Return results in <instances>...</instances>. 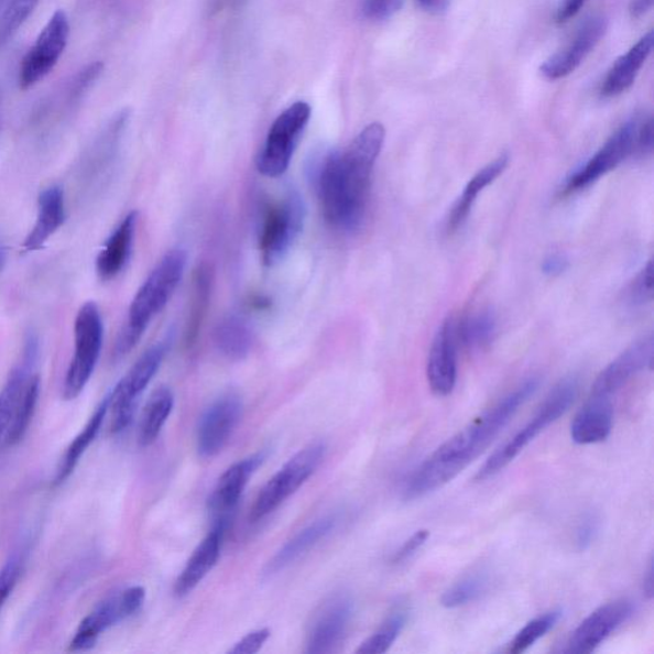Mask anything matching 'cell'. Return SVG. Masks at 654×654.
<instances>
[{
    "label": "cell",
    "mask_w": 654,
    "mask_h": 654,
    "mask_svg": "<svg viewBox=\"0 0 654 654\" xmlns=\"http://www.w3.org/2000/svg\"><path fill=\"white\" fill-rule=\"evenodd\" d=\"M103 325L100 309L94 302L79 308L75 321V356L63 385V397L74 401L92 377L102 348Z\"/></svg>",
    "instance_id": "5b68a950"
},
{
    "label": "cell",
    "mask_w": 654,
    "mask_h": 654,
    "mask_svg": "<svg viewBox=\"0 0 654 654\" xmlns=\"http://www.w3.org/2000/svg\"><path fill=\"white\" fill-rule=\"evenodd\" d=\"M37 357L39 340L35 335H29L25 346H23L21 361L14 367L2 392H0V442H3L23 390H25L28 381L34 374Z\"/></svg>",
    "instance_id": "d6986e66"
},
{
    "label": "cell",
    "mask_w": 654,
    "mask_h": 654,
    "mask_svg": "<svg viewBox=\"0 0 654 654\" xmlns=\"http://www.w3.org/2000/svg\"><path fill=\"white\" fill-rule=\"evenodd\" d=\"M458 340L456 318L449 317L436 333L427 361V381L437 396H448L457 384Z\"/></svg>",
    "instance_id": "9a60e30c"
},
{
    "label": "cell",
    "mask_w": 654,
    "mask_h": 654,
    "mask_svg": "<svg viewBox=\"0 0 654 654\" xmlns=\"http://www.w3.org/2000/svg\"><path fill=\"white\" fill-rule=\"evenodd\" d=\"M353 602L347 596H337L327 601L317 612L307 636V652L327 654L338 650L345 641Z\"/></svg>",
    "instance_id": "2e32d148"
},
{
    "label": "cell",
    "mask_w": 654,
    "mask_h": 654,
    "mask_svg": "<svg viewBox=\"0 0 654 654\" xmlns=\"http://www.w3.org/2000/svg\"><path fill=\"white\" fill-rule=\"evenodd\" d=\"M39 0H11L0 22V40H6L22 26L33 13Z\"/></svg>",
    "instance_id": "8d00e7d4"
},
{
    "label": "cell",
    "mask_w": 654,
    "mask_h": 654,
    "mask_svg": "<svg viewBox=\"0 0 654 654\" xmlns=\"http://www.w3.org/2000/svg\"><path fill=\"white\" fill-rule=\"evenodd\" d=\"M69 37L67 14L57 11L36 39V43L25 55L20 68V89L29 90L51 74L65 52Z\"/></svg>",
    "instance_id": "8fae6325"
},
{
    "label": "cell",
    "mask_w": 654,
    "mask_h": 654,
    "mask_svg": "<svg viewBox=\"0 0 654 654\" xmlns=\"http://www.w3.org/2000/svg\"><path fill=\"white\" fill-rule=\"evenodd\" d=\"M226 525L217 524L215 528L207 534L206 538L197 546L193 556L189 557L185 569L182 570L177 581H175L174 592L178 597H185L201 584L203 579L217 565L220 556L222 536H225Z\"/></svg>",
    "instance_id": "603a6c76"
},
{
    "label": "cell",
    "mask_w": 654,
    "mask_h": 654,
    "mask_svg": "<svg viewBox=\"0 0 654 654\" xmlns=\"http://www.w3.org/2000/svg\"><path fill=\"white\" fill-rule=\"evenodd\" d=\"M613 425L612 399L589 396L570 427L571 440L578 445L602 443L611 434Z\"/></svg>",
    "instance_id": "7402d4cb"
},
{
    "label": "cell",
    "mask_w": 654,
    "mask_h": 654,
    "mask_svg": "<svg viewBox=\"0 0 654 654\" xmlns=\"http://www.w3.org/2000/svg\"><path fill=\"white\" fill-rule=\"evenodd\" d=\"M456 334L459 348L482 349L493 340L497 320L490 310H480L456 320Z\"/></svg>",
    "instance_id": "4dcf8cb0"
},
{
    "label": "cell",
    "mask_w": 654,
    "mask_h": 654,
    "mask_svg": "<svg viewBox=\"0 0 654 654\" xmlns=\"http://www.w3.org/2000/svg\"><path fill=\"white\" fill-rule=\"evenodd\" d=\"M109 411V395L98 406L97 411L94 412L89 422H87L85 428L79 433L74 442L68 446L65 457L59 462L57 475L54 478V486H59L67 480V478L74 473L79 459L84 456L85 451L89 449V446L97 438L101 428L103 419H106Z\"/></svg>",
    "instance_id": "83f0119b"
},
{
    "label": "cell",
    "mask_w": 654,
    "mask_h": 654,
    "mask_svg": "<svg viewBox=\"0 0 654 654\" xmlns=\"http://www.w3.org/2000/svg\"><path fill=\"white\" fill-rule=\"evenodd\" d=\"M586 3L587 0H562V4L557 8L556 21L565 23L576 18Z\"/></svg>",
    "instance_id": "bcb514c9"
},
{
    "label": "cell",
    "mask_w": 654,
    "mask_h": 654,
    "mask_svg": "<svg viewBox=\"0 0 654 654\" xmlns=\"http://www.w3.org/2000/svg\"><path fill=\"white\" fill-rule=\"evenodd\" d=\"M569 268V260L563 253H552L542 262V271L548 276H558Z\"/></svg>",
    "instance_id": "f6af8a7d"
},
{
    "label": "cell",
    "mask_w": 654,
    "mask_h": 654,
    "mask_svg": "<svg viewBox=\"0 0 654 654\" xmlns=\"http://www.w3.org/2000/svg\"><path fill=\"white\" fill-rule=\"evenodd\" d=\"M7 263V249L3 246H0V273H2Z\"/></svg>",
    "instance_id": "816d5d0a"
},
{
    "label": "cell",
    "mask_w": 654,
    "mask_h": 654,
    "mask_svg": "<svg viewBox=\"0 0 654 654\" xmlns=\"http://www.w3.org/2000/svg\"><path fill=\"white\" fill-rule=\"evenodd\" d=\"M270 637L269 629H260L249 635L242 637L241 641L235 644V647L229 651L231 654H253L262 648Z\"/></svg>",
    "instance_id": "7bdbcfd3"
},
{
    "label": "cell",
    "mask_w": 654,
    "mask_h": 654,
    "mask_svg": "<svg viewBox=\"0 0 654 654\" xmlns=\"http://www.w3.org/2000/svg\"><path fill=\"white\" fill-rule=\"evenodd\" d=\"M241 0H212L211 8L212 11L219 12L226 10L228 7L237 6Z\"/></svg>",
    "instance_id": "f907efd6"
},
{
    "label": "cell",
    "mask_w": 654,
    "mask_h": 654,
    "mask_svg": "<svg viewBox=\"0 0 654 654\" xmlns=\"http://www.w3.org/2000/svg\"><path fill=\"white\" fill-rule=\"evenodd\" d=\"M643 590L644 595L652 600L654 595V570L652 560L648 564L647 571L644 573Z\"/></svg>",
    "instance_id": "681fc988"
},
{
    "label": "cell",
    "mask_w": 654,
    "mask_h": 654,
    "mask_svg": "<svg viewBox=\"0 0 654 654\" xmlns=\"http://www.w3.org/2000/svg\"><path fill=\"white\" fill-rule=\"evenodd\" d=\"M167 350V341L157 342L143 353L129 373L118 382L109 394L111 410L110 429L113 434L122 433L131 425L139 397L154 379Z\"/></svg>",
    "instance_id": "30bf717a"
},
{
    "label": "cell",
    "mask_w": 654,
    "mask_h": 654,
    "mask_svg": "<svg viewBox=\"0 0 654 654\" xmlns=\"http://www.w3.org/2000/svg\"><path fill=\"white\" fill-rule=\"evenodd\" d=\"M39 395L40 378L34 373L28 381L25 390H23L18 408H15L13 414L11 425L8 427L3 437V445L7 446V448H12V446L20 444L22 438L25 437L36 411Z\"/></svg>",
    "instance_id": "1f68e13d"
},
{
    "label": "cell",
    "mask_w": 654,
    "mask_h": 654,
    "mask_svg": "<svg viewBox=\"0 0 654 654\" xmlns=\"http://www.w3.org/2000/svg\"><path fill=\"white\" fill-rule=\"evenodd\" d=\"M606 30H608V21L600 15L586 20L570 43L541 66V74L552 81L571 75L601 42Z\"/></svg>",
    "instance_id": "e0dca14e"
},
{
    "label": "cell",
    "mask_w": 654,
    "mask_h": 654,
    "mask_svg": "<svg viewBox=\"0 0 654 654\" xmlns=\"http://www.w3.org/2000/svg\"><path fill=\"white\" fill-rule=\"evenodd\" d=\"M490 579L483 571L470 573L446 589L442 597L445 609H458L478 600L488 590Z\"/></svg>",
    "instance_id": "e575fe53"
},
{
    "label": "cell",
    "mask_w": 654,
    "mask_h": 654,
    "mask_svg": "<svg viewBox=\"0 0 654 654\" xmlns=\"http://www.w3.org/2000/svg\"><path fill=\"white\" fill-rule=\"evenodd\" d=\"M146 590L135 586L108 598L79 624L70 642L72 651H87L94 647L98 637L108 629L134 615L145 602Z\"/></svg>",
    "instance_id": "7c38bea8"
},
{
    "label": "cell",
    "mask_w": 654,
    "mask_h": 654,
    "mask_svg": "<svg viewBox=\"0 0 654 654\" xmlns=\"http://www.w3.org/2000/svg\"><path fill=\"white\" fill-rule=\"evenodd\" d=\"M654 44L653 31L645 34L640 42L613 63L608 76L603 79L601 92L606 98L618 97V95L625 92L635 83L640 70L647 62Z\"/></svg>",
    "instance_id": "cb8c5ba5"
},
{
    "label": "cell",
    "mask_w": 654,
    "mask_h": 654,
    "mask_svg": "<svg viewBox=\"0 0 654 654\" xmlns=\"http://www.w3.org/2000/svg\"><path fill=\"white\" fill-rule=\"evenodd\" d=\"M305 217V204L297 193H290L266 207L260 231L261 260L266 266H274L288 253L303 229Z\"/></svg>",
    "instance_id": "52a82bcc"
},
{
    "label": "cell",
    "mask_w": 654,
    "mask_h": 654,
    "mask_svg": "<svg viewBox=\"0 0 654 654\" xmlns=\"http://www.w3.org/2000/svg\"><path fill=\"white\" fill-rule=\"evenodd\" d=\"M173 406L174 396L171 389L163 386L150 396L145 410H143L139 427V443L141 446H150L155 443L171 416Z\"/></svg>",
    "instance_id": "f1b7e54d"
},
{
    "label": "cell",
    "mask_w": 654,
    "mask_h": 654,
    "mask_svg": "<svg viewBox=\"0 0 654 654\" xmlns=\"http://www.w3.org/2000/svg\"><path fill=\"white\" fill-rule=\"evenodd\" d=\"M563 612L554 610L545 615L533 619L517 633L509 644V653L520 654L528 651L533 644H536L541 637H544L562 619Z\"/></svg>",
    "instance_id": "d590c367"
},
{
    "label": "cell",
    "mask_w": 654,
    "mask_h": 654,
    "mask_svg": "<svg viewBox=\"0 0 654 654\" xmlns=\"http://www.w3.org/2000/svg\"><path fill=\"white\" fill-rule=\"evenodd\" d=\"M654 341L652 335L637 340L621 353L597 378L590 396L611 399L624 388L636 373L652 367Z\"/></svg>",
    "instance_id": "ac0fdd59"
},
{
    "label": "cell",
    "mask_w": 654,
    "mask_h": 654,
    "mask_svg": "<svg viewBox=\"0 0 654 654\" xmlns=\"http://www.w3.org/2000/svg\"><path fill=\"white\" fill-rule=\"evenodd\" d=\"M262 456H253L249 459L238 461L220 477L217 488L214 489L209 499V508L215 515L220 516L218 524L227 525V516L233 512L241 499L242 493L249 483L254 470L259 468Z\"/></svg>",
    "instance_id": "ffe728a7"
},
{
    "label": "cell",
    "mask_w": 654,
    "mask_h": 654,
    "mask_svg": "<svg viewBox=\"0 0 654 654\" xmlns=\"http://www.w3.org/2000/svg\"><path fill=\"white\" fill-rule=\"evenodd\" d=\"M138 222L139 214L130 212L103 244L97 259V273L101 281L108 282L117 277L129 263Z\"/></svg>",
    "instance_id": "44dd1931"
},
{
    "label": "cell",
    "mask_w": 654,
    "mask_h": 654,
    "mask_svg": "<svg viewBox=\"0 0 654 654\" xmlns=\"http://www.w3.org/2000/svg\"><path fill=\"white\" fill-rule=\"evenodd\" d=\"M626 298L632 306L647 305L653 298V262L650 261L630 283Z\"/></svg>",
    "instance_id": "74e56055"
},
{
    "label": "cell",
    "mask_w": 654,
    "mask_h": 654,
    "mask_svg": "<svg viewBox=\"0 0 654 654\" xmlns=\"http://www.w3.org/2000/svg\"><path fill=\"white\" fill-rule=\"evenodd\" d=\"M242 397L236 393L221 395L199 419L197 449L205 458L217 456L233 435L242 418Z\"/></svg>",
    "instance_id": "4fadbf2b"
},
{
    "label": "cell",
    "mask_w": 654,
    "mask_h": 654,
    "mask_svg": "<svg viewBox=\"0 0 654 654\" xmlns=\"http://www.w3.org/2000/svg\"><path fill=\"white\" fill-rule=\"evenodd\" d=\"M418 3L425 8V10L434 13H443L448 10L449 0H418Z\"/></svg>",
    "instance_id": "c3c4849f"
},
{
    "label": "cell",
    "mask_w": 654,
    "mask_h": 654,
    "mask_svg": "<svg viewBox=\"0 0 654 654\" xmlns=\"http://www.w3.org/2000/svg\"><path fill=\"white\" fill-rule=\"evenodd\" d=\"M404 0H363L362 12L366 19L384 21L402 10Z\"/></svg>",
    "instance_id": "ab89813d"
},
{
    "label": "cell",
    "mask_w": 654,
    "mask_h": 654,
    "mask_svg": "<svg viewBox=\"0 0 654 654\" xmlns=\"http://www.w3.org/2000/svg\"><path fill=\"white\" fill-rule=\"evenodd\" d=\"M252 341V331L241 317L229 316L215 330V345L230 360L249 356Z\"/></svg>",
    "instance_id": "f546056e"
},
{
    "label": "cell",
    "mask_w": 654,
    "mask_h": 654,
    "mask_svg": "<svg viewBox=\"0 0 654 654\" xmlns=\"http://www.w3.org/2000/svg\"><path fill=\"white\" fill-rule=\"evenodd\" d=\"M212 276L209 266H199L195 275L193 306L186 329V345L193 346L204 323L207 307H209Z\"/></svg>",
    "instance_id": "d6a6232c"
},
{
    "label": "cell",
    "mask_w": 654,
    "mask_h": 654,
    "mask_svg": "<svg viewBox=\"0 0 654 654\" xmlns=\"http://www.w3.org/2000/svg\"><path fill=\"white\" fill-rule=\"evenodd\" d=\"M103 70L101 62H95L92 65L87 66L84 70L79 72L76 77L74 86H72V98H79L84 95L95 81L100 77Z\"/></svg>",
    "instance_id": "b9f144b4"
},
{
    "label": "cell",
    "mask_w": 654,
    "mask_h": 654,
    "mask_svg": "<svg viewBox=\"0 0 654 654\" xmlns=\"http://www.w3.org/2000/svg\"><path fill=\"white\" fill-rule=\"evenodd\" d=\"M310 118L305 101L293 103L275 119L257 159L258 170L265 177L277 178L288 171L295 149Z\"/></svg>",
    "instance_id": "8992f818"
},
{
    "label": "cell",
    "mask_w": 654,
    "mask_h": 654,
    "mask_svg": "<svg viewBox=\"0 0 654 654\" xmlns=\"http://www.w3.org/2000/svg\"><path fill=\"white\" fill-rule=\"evenodd\" d=\"M429 538V532L427 530H419L413 534V536L406 539L401 548L393 556L394 564H402L413 555H416L418 549L424 546Z\"/></svg>",
    "instance_id": "ee69618b"
},
{
    "label": "cell",
    "mask_w": 654,
    "mask_h": 654,
    "mask_svg": "<svg viewBox=\"0 0 654 654\" xmlns=\"http://www.w3.org/2000/svg\"><path fill=\"white\" fill-rule=\"evenodd\" d=\"M325 451L323 443H315L295 454L259 493L251 510L252 522L262 521L290 499L320 467Z\"/></svg>",
    "instance_id": "ba28073f"
},
{
    "label": "cell",
    "mask_w": 654,
    "mask_h": 654,
    "mask_svg": "<svg viewBox=\"0 0 654 654\" xmlns=\"http://www.w3.org/2000/svg\"><path fill=\"white\" fill-rule=\"evenodd\" d=\"M335 525H337V517L325 516L323 520H318L314 524L308 525L307 528L301 531L297 536L286 542L283 548L279 549L273 560L268 565V574L282 570L285 566H288L302 555H305L308 549L317 545L327 534H330Z\"/></svg>",
    "instance_id": "4316f807"
},
{
    "label": "cell",
    "mask_w": 654,
    "mask_h": 654,
    "mask_svg": "<svg viewBox=\"0 0 654 654\" xmlns=\"http://www.w3.org/2000/svg\"><path fill=\"white\" fill-rule=\"evenodd\" d=\"M652 7L653 0H630L629 12L633 19H641L652 10Z\"/></svg>",
    "instance_id": "7dc6e473"
},
{
    "label": "cell",
    "mask_w": 654,
    "mask_h": 654,
    "mask_svg": "<svg viewBox=\"0 0 654 654\" xmlns=\"http://www.w3.org/2000/svg\"><path fill=\"white\" fill-rule=\"evenodd\" d=\"M538 386L537 378L525 380L430 454L405 481L404 499L425 498L453 481L489 448L517 411L537 392Z\"/></svg>",
    "instance_id": "7a4b0ae2"
},
{
    "label": "cell",
    "mask_w": 654,
    "mask_h": 654,
    "mask_svg": "<svg viewBox=\"0 0 654 654\" xmlns=\"http://www.w3.org/2000/svg\"><path fill=\"white\" fill-rule=\"evenodd\" d=\"M385 142V129L372 123L342 151L327 154L316 171L324 218L341 231L362 226L369 206L374 164Z\"/></svg>",
    "instance_id": "6da1fadb"
},
{
    "label": "cell",
    "mask_w": 654,
    "mask_h": 654,
    "mask_svg": "<svg viewBox=\"0 0 654 654\" xmlns=\"http://www.w3.org/2000/svg\"><path fill=\"white\" fill-rule=\"evenodd\" d=\"M598 532H600V520L595 514H586L576 531V546L579 552H586L595 544Z\"/></svg>",
    "instance_id": "60d3db41"
},
{
    "label": "cell",
    "mask_w": 654,
    "mask_h": 654,
    "mask_svg": "<svg viewBox=\"0 0 654 654\" xmlns=\"http://www.w3.org/2000/svg\"><path fill=\"white\" fill-rule=\"evenodd\" d=\"M37 218L33 230L23 243L25 252H33L47 242L66 220L65 195L58 186L43 190L39 197Z\"/></svg>",
    "instance_id": "d4e9b609"
},
{
    "label": "cell",
    "mask_w": 654,
    "mask_h": 654,
    "mask_svg": "<svg viewBox=\"0 0 654 654\" xmlns=\"http://www.w3.org/2000/svg\"><path fill=\"white\" fill-rule=\"evenodd\" d=\"M641 122L642 117H635L622 124L584 166L566 179L563 193L576 194L615 170L628 157L640 155Z\"/></svg>",
    "instance_id": "9c48e42d"
},
{
    "label": "cell",
    "mask_w": 654,
    "mask_h": 654,
    "mask_svg": "<svg viewBox=\"0 0 654 654\" xmlns=\"http://www.w3.org/2000/svg\"><path fill=\"white\" fill-rule=\"evenodd\" d=\"M579 384L576 378H566L558 382L534 416L517 430L501 448L486 460L476 476L477 481L489 480L506 468L528 446L534 438L563 417L578 396Z\"/></svg>",
    "instance_id": "277c9868"
},
{
    "label": "cell",
    "mask_w": 654,
    "mask_h": 654,
    "mask_svg": "<svg viewBox=\"0 0 654 654\" xmlns=\"http://www.w3.org/2000/svg\"><path fill=\"white\" fill-rule=\"evenodd\" d=\"M633 602L621 598L601 606L574 630L565 653H592L633 615Z\"/></svg>",
    "instance_id": "5bb4252c"
},
{
    "label": "cell",
    "mask_w": 654,
    "mask_h": 654,
    "mask_svg": "<svg viewBox=\"0 0 654 654\" xmlns=\"http://www.w3.org/2000/svg\"><path fill=\"white\" fill-rule=\"evenodd\" d=\"M22 571V558L12 556L0 570V611L13 592Z\"/></svg>",
    "instance_id": "f35d334b"
},
{
    "label": "cell",
    "mask_w": 654,
    "mask_h": 654,
    "mask_svg": "<svg viewBox=\"0 0 654 654\" xmlns=\"http://www.w3.org/2000/svg\"><path fill=\"white\" fill-rule=\"evenodd\" d=\"M406 620H408V611H406L405 606H396L377 632L367 637L360 645L357 653L381 654L388 652L403 632Z\"/></svg>",
    "instance_id": "836d02e7"
},
{
    "label": "cell",
    "mask_w": 654,
    "mask_h": 654,
    "mask_svg": "<svg viewBox=\"0 0 654 654\" xmlns=\"http://www.w3.org/2000/svg\"><path fill=\"white\" fill-rule=\"evenodd\" d=\"M187 253L175 249L165 254L135 293L126 326L116 342L115 357L122 358L138 346L151 320L161 314L185 274Z\"/></svg>",
    "instance_id": "3957f363"
},
{
    "label": "cell",
    "mask_w": 654,
    "mask_h": 654,
    "mask_svg": "<svg viewBox=\"0 0 654 654\" xmlns=\"http://www.w3.org/2000/svg\"><path fill=\"white\" fill-rule=\"evenodd\" d=\"M508 164L509 156L501 155L497 161L482 167V170L467 183L465 190H462L457 203L454 204L449 217L446 219V231H448V233H454V231H457L465 225L470 211H472L478 195H480L486 187H489L491 183L497 181L499 175L506 170Z\"/></svg>",
    "instance_id": "484cf974"
}]
</instances>
